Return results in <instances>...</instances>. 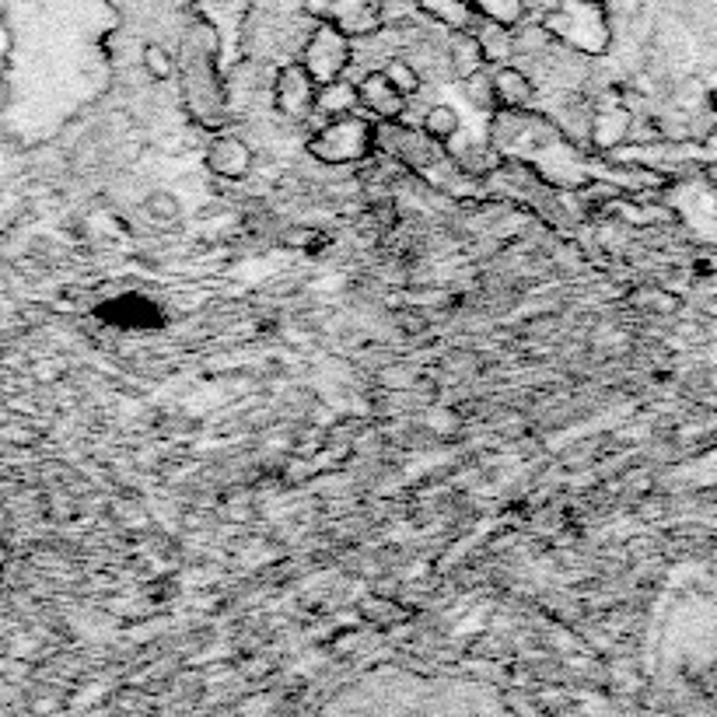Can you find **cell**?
Instances as JSON below:
<instances>
[{
    "mask_svg": "<svg viewBox=\"0 0 717 717\" xmlns=\"http://www.w3.org/2000/svg\"><path fill=\"white\" fill-rule=\"evenodd\" d=\"M379 144V130L371 127L361 116H343V119H330L322 130L311 133L308 140V154L319 158L322 165H354L364 162Z\"/></svg>",
    "mask_w": 717,
    "mask_h": 717,
    "instance_id": "cell-3",
    "label": "cell"
},
{
    "mask_svg": "<svg viewBox=\"0 0 717 717\" xmlns=\"http://www.w3.org/2000/svg\"><path fill=\"white\" fill-rule=\"evenodd\" d=\"M330 22L350 39L371 36L382 28V0H330Z\"/></svg>",
    "mask_w": 717,
    "mask_h": 717,
    "instance_id": "cell-8",
    "label": "cell"
},
{
    "mask_svg": "<svg viewBox=\"0 0 717 717\" xmlns=\"http://www.w3.org/2000/svg\"><path fill=\"white\" fill-rule=\"evenodd\" d=\"M476 39H479L483 56H487V64H490V60H508V56L514 53V36H511V28L487 25V28H483V33H476Z\"/></svg>",
    "mask_w": 717,
    "mask_h": 717,
    "instance_id": "cell-17",
    "label": "cell"
},
{
    "mask_svg": "<svg viewBox=\"0 0 717 717\" xmlns=\"http://www.w3.org/2000/svg\"><path fill=\"white\" fill-rule=\"evenodd\" d=\"M357 99L368 108L371 116H379L385 123H396L407 113V99L399 95V91L388 85V77L382 71H371L361 77V85H357Z\"/></svg>",
    "mask_w": 717,
    "mask_h": 717,
    "instance_id": "cell-7",
    "label": "cell"
},
{
    "mask_svg": "<svg viewBox=\"0 0 717 717\" xmlns=\"http://www.w3.org/2000/svg\"><path fill=\"white\" fill-rule=\"evenodd\" d=\"M140 67H144L154 81H168L176 74V56H171L162 42H148L144 53H140Z\"/></svg>",
    "mask_w": 717,
    "mask_h": 717,
    "instance_id": "cell-18",
    "label": "cell"
},
{
    "mask_svg": "<svg viewBox=\"0 0 717 717\" xmlns=\"http://www.w3.org/2000/svg\"><path fill=\"white\" fill-rule=\"evenodd\" d=\"M119 14L113 0H0L8 67L71 64L77 77H108V36Z\"/></svg>",
    "mask_w": 717,
    "mask_h": 717,
    "instance_id": "cell-1",
    "label": "cell"
},
{
    "mask_svg": "<svg viewBox=\"0 0 717 717\" xmlns=\"http://www.w3.org/2000/svg\"><path fill=\"white\" fill-rule=\"evenodd\" d=\"M350 60H354L350 36L340 33L333 22H322V25H316V33H311L308 42H305L302 67H305V74L311 77V81L322 88L330 81H340L343 71L350 67Z\"/></svg>",
    "mask_w": 717,
    "mask_h": 717,
    "instance_id": "cell-4",
    "label": "cell"
},
{
    "mask_svg": "<svg viewBox=\"0 0 717 717\" xmlns=\"http://www.w3.org/2000/svg\"><path fill=\"white\" fill-rule=\"evenodd\" d=\"M448 64H451V74H456L459 81H470V77L483 74V67H487V56H483V50H479V39L473 33H456V36H451Z\"/></svg>",
    "mask_w": 717,
    "mask_h": 717,
    "instance_id": "cell-11",
    "label": "cell"
},
{
    "mask_svg": "<svg viewBox=\"0 0 717 717\" xmlns=\"http://www.w3.org/2000/svg\"><path fill=\"white\" fill-rule=\"evenodd\" d=\"M144 214L151 217V221H158V225L179 228V221H182V200L176 193H168V190H154V193L144 196Z\"/></svg>",
    "mask_w": 717,
    "mask_h": 717,
    "instance_id": "cell-16",
    "label": "cell"
},
{
    "mask_svg": "<svg viewBox=\"0 0 717 717\" xmlns=\"http://www.w3.org/2000/svg\"><path fill=\"white\" fill-rule=\"evenodd\" d=\"M462 130V116L459 108L451 105H431L427 116H424V137L431 144H448L451 137H459Z\"/></svg>",
    "mask_w": 717,
    "mask_h": 717,
    "instance_id": "cell-15",
    "label": "cell"
},
{
    "mask_svg": "<svg viewBox=\"0 0 717 717\" xmlns=\"http://www.w3.org/2000/svg\"><path fill=\"white\" fill-rule=\"evenodd\" d=\"M420 11H427L434 22L448 25L451 33H470L473 11L465 8V0H417Z\"/></svg>",
    "mask_w": 717,
    "mask_h": 717,
    "instance_id": "cell-14",
    "label": "cell"
},
{
    "mask_svg": "<svg viewBox=\"0 0 717 717\" xmlns=\"http://www.w3.org/2000/svg\"><path fill=\"white\" fill-rule=\"evenodd\" d=\"M494 85V102L504 108V113H522V108L533 102L536 85L533 77L518 67H497V74L490 77Z\"/></svg>",
    "mask_w": 717,
    "mask_h": 717,
    "instance_id": "cell-9",
    "label": "cell"
},
{
    "mask_svg": "<svg viewBox=\"0 0 717 717\" xmlns=\"http://www.w3.org/2000/svg\"><path fill=\"white\" fill-rule=\"evenodd\" d=\"M357 105H361V99H357V85H350V81H330V85H322L319 88V95H316V108L322 116H330V119H343V116H357Z\"/></svg>",
    "mask_w": 717,
    "mask_h": 717,
    "instance_id": "cell-12",
    "label": "cell"
},
{
    "mask_svg": "<svg viewBox=\"0 0 717 717\" xmlns=\"http://www.w3.org/2000/svg\"><path fill=\"white\" fill-rule=\"evenodd\" d=\"M382 74L388 77V85H393L402 99H410L420 91V74L413 64H407V60H388V64L382 67Z\"/></svg>",
    "mask_w": 717,
    "mask_h": 717,
    "instance_id": "cell-19",
    "label": "cell"
},
{
    "mask_svg": "<svg viewBox=\"0 0 717 717\" xmlns=\"http://www.w3.org/2000/svg\"><path fill=\"white\" fill-rule=\"evenodd\" d=\"M542 33L591 56L610 50V22L599 0H564L542 18Z\"/></svg>",
    "mask_w": 717,
    "mask_h": 717,
    "instance_id": "cell-2",
    "label": "cell"
},
{
    "mask_svg": "<svg viewBox=\"0 0 717 717\" xmlns=\"http://www.w3.org/2000/svg\"><path fill=\"white\" fill-rule=\"evenodd\" d=\"M465 95H470V102H473L476 108H497V102H494V85H490L487 74L470 77V81H465Z\"/></svg>",
    "mask_w": 717,
    "mask_h": 717,
    "instance_id": "cell-20",
    "label": "cell"
},
{
    "mask_svg": "<svg viewBox=\"0 0 717 717\" xmlns=\"http://www.w3.org/2000/svg\"><path fill=\"white\" fill-rule=\"evenodd\" d=\"M316 95H319V85L305 74L302 64L280 67L273 81V105L287 119H305L308 113H316Z\"/></svg>",
    "mask_w": 717,
    "mask_h": 717,
    "instance_id": "cell-5",
    "label": "cell"
},
{
    "mask_svg": "<svg viewBox=\"0 0 717 717\" xmlns=\"http://www.w3.org/2000/svg\"><path fill=\"white\" fill-rule=\"evenodd\" d=\"M102 319L123 325V330H148V325L162 322V311L154 308V302H148L144 294H123V298L108 302L102 308Z\"/></svg>",
    "mask_w": 717,
    "mask_h": 717,
    "instance_id": "cell-10",
    "label": "cell"
},
{
    "mask_svg": "<svg viewBox=\"0 0 717 717\" xmlns=\"http://www.w3.org/2000/svg\"><path fill=\"white\" fill-rule=\"evenodd\" d=\"M465 8L473 14H483L490 25H501V28H514L525 22V0H465Z\"/></svg>",
    "mask_w": 717,
    "mask_h": 717,
    "instance_id": "cell-13",
    "label": "cell"
},
{
    "mask_svg": "<svg viewBox=\"0 0 717 717\" xmlns=\"http://www.w3.org/2000/svg\"><path fill=\"white\" fill-rule=\"evenodd\" d=\"M256 165V151L242 137H214L207 144V168L217 179H245Z\"/></svg>",
    "mask_w": 717,
    "mask_h": 717,
    "instance_id": "cell-6",
    "label": "cell"
},
{
    "mask_svg": "<svg viewBox=\"0 0 717 717\" xmlns=\"http://www.w3.org/2000/svg\"><path fill=\"white\" fill-rule=\"evenodd\" d=\"M302 11L311 14V18H319V25L330 22V0H302Z\"/></svg>",
    "mask_w": 717,
    "mask_h": 717,
    "instance_id": "cell-21",
    "label": "cell"
}]
</instances>
